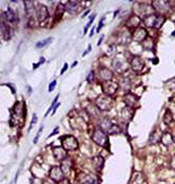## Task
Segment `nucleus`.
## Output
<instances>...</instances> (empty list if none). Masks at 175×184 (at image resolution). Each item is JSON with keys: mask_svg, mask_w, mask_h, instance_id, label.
Here are the masks:
<instances>
[{"mask_svg": "<svg viewBox=\"0 0 175 184\" xmlns=\"http://www.w3.org/2000/svg\"><path fill=\"white\" fill-rule=\"evenodd\" d=\"M143 22L148 27H154V29H160L165 22V17L162 15L156 14H150L148 16L143 18Z\"/></svg>", "mask_w": 175, "mask_h": 184, "instance_id": "nucleus-1", "label": "nucleus"}, {"mask_svg": "<svg viewBox=\"0 0 175 184\" xmlns=\"http://www.w3.org/2000/svg\"><path fill=\"white\" fill-rule=\"evenodd\" d=\"M114 101L111 98V96L108 95H101L97 98L96 100V106L101 111H110L113 107Z\"/></svg>", "mask_w": 175, "mask_h": 184, "instance_id": "nucleus-2", "label": "nucleus"}, {"mask_svg": "<svg viewBox=\"0 0 175 184\" xmlns=\"http://www.w3.org/2000/svg\"><path fill=\"white\" fill-rule=\"evenodd\" d=\"M92 140L95 142L97 145L103 146V147H107L108 145V137L106 132H103L101 128H96L93 132V135H92Z\"/></svg>", "mask_w": 175, "mask_h": 184, "instance_id": "nucleus-3", "label": "nucleus"}, {"mask_svg": "<svg viewBox=\"0 0 175 184\" xmlns=\"http://www.w3.org/2000/svg\"><path fill=\"white\" fill-rule=\"evenodd\" d=\"M61 145L64 150H76L78 148V141L74 136H64L61 138Z\"/></svg>", "mask_w": 175, "mask_h": 184, "instance_id": "nucleus-4", "label": "nucleus"}, {"mask_svg": "<svg viewBox=\"0 0 175 184\" xmlns=\"http://www.w3.org/2000/svg\"><path fill=\"white\" fill-rule=\"evenodd\" d=\"M152 5L155 12H157L159 15L164 16L165 14L168 13L169 10H170L171 2L170 1H166V0H155L152 2Z\"/></svg>", "mask_w": 175, "mask_h": 184, "instance_id": "nucleus-5", "label": "nucleus"}, {"mask_svg": "<svg viewBox=\"0 0 175 184\" xmlns=\"http://www.w3.org/2000/svg\"><path fill=\"white\" fill-rule=\"evenodd\" d=\"M101 87H103V93H105V95L113 96L114 94L117 92L119 85H118V83H117V82L106 81V82H103V83Z\"/></svg>", "mask_w": 175, "mask_h": 184, "instance_id": "nucleus-6", "label": "nucleus"}, {"mask_svg": "<svg viewBox=\"0 0 175 184\" xmlns=\"http://www.w3.org/2000/svg\"><path fill=\"white\" fill-rule=\"evenodd\" d=\"M35 16L39 22H42L49 17V10L46 5L38 4L35 7Z\"/></svg>", "mask_w": 175, "mask_h": 184, "instance_id": "nucleus-7", "label": "nucleus"}, {"mask_svg": "<svg viewBox=\"0 0 175 184\" xmlns=\"http://www.w3.org/2000/svg\"><path fill=\"white\" fill-rule=\"evenodd\" d=\"M49 177L50 179H52L53 181L55 182H59L61 181L62 179H64V174L62 172L61 167L59 166H53L50 169V173H49Z\"/></svg>", "mask_w": 175, "mask_h": 184, "instance_id": "nucleus-8", "label": "nucleus"}, {"mask_svg": "<svg viewBox=\"0 0 175 184\" xmlns=\"http://www.w3.org/2000/svg\"><path fill=\"white\" fill-rule=\"evenodd\" d=\"M98 77L103 80V82H106V81H111L113 79L114 75H113V72L110 70L108 67L101 66V67L98 68Z\"/></svg>", "mask_w": 175, "mask_h": 184, "instance_id": "nucleus-9", "label": "nucleus"}, {"mask_svg": "<svg viewBox=\"0 0 175 184\" xmlns=\"http://www.w3.org/2000/svg\"><path fill=\"white\" fill-rule=\"evenodd\" d=\"M147 38H148V33L143 27L136 29L132 34V39L136 42H143Z\"/></svg>", "mask_w": 175, "mask_h": 184, "instance_id": "nucleus-10", "label": "nucleus"}, {"mask_svg": "<svg viewBox=\"0 0 175 184\" xmlns=\"http://www.w3.org/2000/svg\"><path fill=\"white\" fill-rule=\"evenodd\" d=\"M130 65H131L132 70L138 73V72H141V70H143V66H145V62H143V60L141 59L139 56H135V57L132 58V60L130 62Z\"/></svg>", "mask_w": 175, "mask_h": 184, "instance_id": "nucleus-11", "label": "nucleus"}, {"mask_svg": "<svg viewBox=\"0 0 175 184\" xmlns=\"http://www.w3.org/2000/svg\"><path fill=\"white\" fill-rule=\"evenodd\" d=\"M130 184H147V179L145 175L140 172H134L130 179Z\"/></svg>", "mask_w": 175, "mask_h": 184, "instance_id": "nucleus-12", "label": "nucleus"}, {"mask_svg": "<svg viewBox=\"0 0 175 184\" xmlns=\"http://www.w3.org/2000/svg\"><path fill=\"white\" fill-rule=\"evenodd\" d=\"M123 102L126 103V105H127L128 107H131V108H132V107H134L135 105L137 104L138 98H137L134 94L127 93L125 95V97H123Z\"/></svg>", "mask_w": 175, "mask_h": 184, "instance_id": "nucleus-13", "label": "nucleus"}, {"mask_svg": "<svg viewBox=\"0 0 175 184\" xmlns=\"http://www.w3.org/2000/svg\"><path fill=\"white\" fill-rule=\"evenodd\" d=\"M140 22H141V18L138 15H132V16L127 20L126 25H127V27H129V29H135V30H136V29L139 27Z\"/></svg>", "mask_w": 175, "mask_h": 184, "instance_id": "nucleus-14", "label": "nucleus"}, {"mask_svg": "<svg viewBox=\"0 0 175 184\" xmlns=\"http://www.w3.org/2000/svg\"><path fill=\"white\" fill-rule=\"evenodd\" d=\"M80 183L81 184H99V179L96 175H83L80 178Z\"/></svg>", "mask_w": 175, "mask_h": 184, "instance_id": "nucleus-15", "label": "nucleus"}, {"mask_svg": "<svg viewBox=\"0 0 175 184\" xmlns=\"http://www.w3.org/2000/svg\"><path fill=\"white\" fill-rule=\"evenodd\" d=\"M3 15H4L3 17H4L5 21H7V23L15 24V23L17 22V15H16V13H15V12L11 9V7H9V9L4 12Z\"/></svg>", "mask_w": 175, "mask_h": 184, "instance_id": "nucleus-16", "label": "nucleus"}, {"mask_svg": "<svg viewBox=\"0 0 175 184\" xmlns=\"http://www.w3.org/2000/svg\"><path fill=\"white\" fill-rule=\"evenodd\" d=\"M53 155L54 158L58 161H62L66 158V150L64 147H54L53 148Z\"/></svg>", "mask_w": 175, "mask_h": 184, "instance_id": "nucleus-17", "label": "nucleus"}, {"mask_svg": "<svg viewBox=\"0 0 175 184\" xmlns=\"http://www.w3.org/2000/svg\"><path fill=\"white\" fill-rule=\"evenodd\" d=\"M79 1H68L66 4V11L69 14H76L79 10V5H80Z\"/></svg>", "mask_w": 175, "mask_h": 184, "instance_id": "nucleus-18", "label": "nucleus"}, {"mask_svg": "<svg viewBox=\"0 0 175 184\" xmlns=\"http://www.w3.org/2000/svg\"><path fill=\"white\" fill-rule=\"evenodd\" d=\"M92 164H93L94 168H95L97 172H100L101 169H103V165H105V159H103L101 156H95V157H93V159H92Z\"/></svg>", "mask_w": 175, "mask_h": 184, "instance_id": "nucleus-19", "label": "nucleus"}, {"mask_svg": "<svg viewBox=\"0 0 175 184\" xmlns=\"http://www.w3.org/2000/svg\"><path fill=\"white\" fill-rule=\"evenodd\" d=\"M72 160L69 159V158H66L64 160H62L61 161V169L62 172H64V174L66 176H68L69 174L71 173V169H72Z\"/></svg>", "mask_w": 175, "mask_h": 184, "instance_id": "nucleus-20", "label": "nucleus"}, {"mask_svg": "<svg viewBox=\"0 0 175 184\" xmlns=\"http://www.w3.org/2000/svg\"><path fill=\"white\" fill-rule=\"evenodd\" d=\"M23 4H24V10H25V13H27V17H31L33 13L35 12V7H34V1L32 0H25L23 1Z\"/></svg>", "mask_w": 175, "mask_h": 184, "instance_id": "nucleus-21", "label": "nucleus"}, {"mask_svg": "<svg viewBox=\"0 0 175 184\" xmlns=\"http://www.w3.org/2000/svg\"><path fill=\"white\" fill-rule=\"evenodd\" d=\"M1 37H2L3 40H9V39L11 38V31H10V27L7 26L4 21L1 22Z\"/></svg>", "mask_w": 175, "mask_h": 184, "instance_id": "nucleus-22", "label": "nucleus"}, {"mask_svg": "<svg viewBox=\"0 0 175 184\" xmlns=\"http://www.w3.org/2000/svg\"><path fill=\"white\" fill-rule=\"evenodd\" d=\"M160 141L162 142V144L166 146H169L174 142V138L173 136L170 134V133H164L162 135V138H160Z\"/></svg>", "mask_w": 175, "mask_h": 184, "instance_id": "nucleus-23", "label": "nucleus"}, {"mask_svg": "<svg viewBox=\"0 0 175 184\" xmlns=\"http://www.w3.org/2000/svg\"><path fill=\"white\" fill-rule=\"evenodd\" d=\"M112 66H113L116 72H119V73L123 72V70L125 68L123 62L120 60V58H114L113 61H112Z\"/></svg>", "mask_w": 175, "mask_h": 184, "instance_id": "nucleus-24", "label": "nucleus"}, {"mask_svg": "<svg viewBox=\"0 0 175 184\" xmlns=\"http://www.w3.org/2000/svg\"><path fill=\"white\" fill-rule=\"evenodd\" d=\"M131 39H132V36H131L128 32L120 33L118 36V41H119V43H121V44H128L130 41H131Z\"/></svg>", "mask_w": 175, "mask_h": 184, "instance_id": "nucleus-25", "label": "nucleus"}, {"mask_svg": "<svg viewBox=\"0 0 175 184\" xmlns=\"http://www.w3.org/2000/svg\"><path fill=\"white\" fill-rule=\"evenodd\" d=\"M121 117H123V119L125 121L131 120V118L133 117V111L131 109V107L127 106L125 108H123V111H121Z\"/></svg>", "mask_w": 175, "mask_h": 184, "instance_id": "nucleus-26", "label": "nucleus"}, {"mask_svg": "<svg viewBox=\"0 0 175 184\" xmlns=\"http://www.w3.org/2000/svg\"><path fill=\"white\" fill-rule=\"evenodd\" d=\"M160 135H159L158 130H153L152 133L150 134V137H149V143L150 144H155L157 143L159 140H160Z\"/></svg>", "mask_w": 175, "mask_h": 184, "instance_id": "nucleus-27", "label": "nucleus"}, {"mask_svg": "<svg viewBox=\"0 0 175 184\" xmlns=\"http://www.w3.org/2000/svg\"><path fill=\"white\" fill-rule=\"evenodd\" d=\"M112 124H113V123H112V121L110 120L109 118H105V119L103 120V122L100 123V127H99V128H101V130H103V132L107 133L108 130H109L110 127L112 126Z\"/></svg>", "mask_w": 175, "mask_h": 184, "instance_id": "nucleus-28", "label": "nucleus"}, {"mask_svg": "<svg viewBox=\"0 0 175 184\" xmlns=\"http://www.w3.org/2000/svg\"><path fill=\"white\" fill-rule=\"evenodd\" d=\"M173 120H174V118H173V115L171 113V111L170 109H167L164 115V122L166 124H171L173 122Z\"/></svg>", "mask_w": 175, "mask_h": 184, "instance_id": "nucleus-29", "label": "nucleus"}, {"mask_svg": "<svg viewBox=\"0 0 175 184\" xmlns=\"http://www.w3.org/2000/svg\"><path fill=\"white\" fill-rule=\"evenodd\" d=\"M64 11H66V7H64L61 3H59V4H58V7H57V9H56V12H55V16H56V19L61 18L62 15H64Z\"/></svg>", "mask_w": 175, "mask_h": 184, "instance_id": "nucleus-30", "label": "nucleus"}, {"mask_svg": "<svg viewBox=\"0 0 175 184\" xmlns=\"http://www.w3.org/2000/svg\"><path fill=\"white\" fill-rule=\"evenodd\" d=\"M143 48H145V50H147V51H152L153 48H154V43H153V41L151 40V39L147 38V39H145V40L143 42Z\"/></svg>", "mask_w": 175, "mask_h": 184, "instance_id": "nucleus-31", "label": "nucleus"}, {"mask_svg": "<svg viewBox=\"0 0 175 184\" xmlns=\"http://www.w3.org/2000/svg\"><path fill=\"white\" fill-rule=\"evenodd\" d=\"M121 132L120 130V127L118 126V125H116V124H112V126L109 128V130H108V134L110 135H116V134H119V133Z\"/></svg>", "mask_w": 175, "mask_h": 184, "instance_id": "nucleus-32", "label": "nucleus"}, {"mask_svg": "<svg viewBox=\"0 0 175 184\" xmlns=\"http://www.w3.org/2000/svg\"><path fill=\"white\" fill-rule=\"evenodd\" d=\"M89 116L97 118V117L99 116V108H98V107L96 108V107H94V106H90L89 107Z\"/></svg>", "mask_w": 175, "mask_h": 184, "instance_id": "nucleus-33", "label": "nucleus"}, {"mask_svg": "<svg viewBox=\"0 0 175 184\" xmlns=\"http://www.w3.org/2000/svg\"><path fill=\"white\" fill-rule=\"evenodd\" d=\"M51 41H52V38H51V37H50V38L44 39V40H42V41H39V42H37V43H36V48H43V46H46L48 43H50Z\"/></svg>", "mask_w": 175, "mask_h": 184, "instance_id": "nucleus-34", "label": "nucleus"}, {"mask_svg": "<svg viewBox=\"0 0 175 184\" xmlns=\"http://www.w3.org/2000/svg\"><path fill=\"white\" fill-rule=\"evenodd\" d=\"M95 17H96V15H95V14H93V15H92V17L90 18L89 22H88V24H86V27H84V33H86V31H88V29L90 27V25H91L92 23H93V21H94V19H95Z\"/></svg>", "mask_w": 175, "mask_h": 184, "instance_id": "nucleus-35", "label": "nucleus"}, {"mask_svg": "<svg viewBox=\"0 0 175 184\" xmlns=\"http://www.w3.org/2000/svg\"><path fill=\"white\" fill-rule=\"evenodd\" d=\"M58 98H59V95H57L56 97H55V99H54V101H53V103L51 104V106H50V108L48 109V111L46 113V115H44V117H47L48 116V114H49V111H51V109L53 108V107H55V104H56V102H57V100H58Z\"/></svg>", "mask_w": 175, "mask_h": 184, "instance_id": "nucleus-36", "label": "nucleus"}, {"mask_svg": "<svg viewBox=\"0 0 175 184\" xmlns=\"http://www.w3.org/2000/svg\"><path fill=\"white\" fill-rule=\"evenodd\" d=\"M86 81L89 82V83H93V81H94V72L89 73V75H88V77H86Z\"/></svg>", "mask_w": 175, "mask_h": 184, "instance_id": "nucleus-37", "label": "nucleus"}, {"mask_svg": "<svg viewBox=\"0 0 175 184\" xmlns=\"http://www.w3.org/2000/svg\"><path fill=\"white\" fill-rule=\"evenodd\" d=\"M37 122V115L36 114H34L33 115V119H32V121H31V126H30V128H29V130H31V128H32L33 126H34V124L35 123Z\"/></svg>", "mask_w": 175, "mask_h": 184, "instance_id": "nucleus-38", "label": "nucleus"}, {"mask_svg": "<svg viewBox=\"0 0 175 184\" xmlns=\"http://www.w3.org/2000/svg\"><path fill=\"white\" fill-rule=\"evenodd\" d=\"M56 80H54V81H52L50 83V85H49V92H53V89H55V87H56Z\"/></svg>", "mask_w": 175, "mask_h": 184, "instance_id": "nucleus-39", "label": "nucleus"}, {"mask_svg": "<svg viewBox=\"0 0 175 184\" xmlns=\"http://www.w3.org/2000/svg\"><path fill=\"white\" fill-rule=\"evenodd\" d=\"M103 20H105V18H101V20H100L99 23H98V26H97V32H98V33H99V31L101 30V27H103Z\"/></svg>", "mask_w": 175, "mask_h": 184, "instance_id": "nucleus-40", "label": "nucleus"}, {"mask_svg": "<svg viewBox=\"0 0 175 184\" xmlns=\"http://www.w3.org/2000/svg\"><path fill=\"white\" fill-rule=\"evenodd\" d=\"M42 184H55V181H53L52 179H46L43 180Z\"/></svg>", "mask_w": 175, "mask_h": 184, "instance_id": "nucleus-41", "label": "nucleus"}, {"mask_svg": "<svg viewBox=\"0 0 175 184\" xmlns=\"http://www.w3.org/2000/svg\"><path fill=\"white\" fill-rule=\"evenodd\" d=\"M57 184H71L70 183V181H69V179H62L61 181H59V182H57Z\"/></svg>", "mask_w": 175, "mask_h": 184, "instance_id": "nucleus-42", "label": "nucleus"}, {"mask_svg": "<svg viewBox=\"0 0 175 184\" xmlns=\"http://www.w3.org/2000/svg\"><path fill=\"white\" fill-rule=\"evenodd\" d=\"M171 167L173 168V169H175V156H173L172 159H171V163H170Z\"/></svg>", "mask_w": 175, "mask_h": 184, "instance_id": "nucleus-43", "label": "nucleus"}, {"mask_svg": "<svg viewBox=\"0 0 175 184\" xmlns=\"http://www.w3.org/2000/svg\"><path fill=\"white\" fill-rule=\"evenodd\" d=\"M43 62H44V58H43V57H41V59L39 60V62H38V63L34 64V68H37V67H38V65H40V64H41V63H43Z\"/></svg>", "mask_w": 175, "mask_h": 184, "instance_id": "nucleus-44", "label": "nucleus"}, {"mask_svg": "<svg viewBox=\"0 0 175 184\" xmlns=\"http://www.w3.org/2000/svg\"><path fill=\"white\" fill-rule=\"evenodd\" d=\"M58 130H59V127H56V128H55V130H53L52 134H51L50 136H49V138H50V137H52V136H54V135H56V133H58Z\"/></svg>", "mask_w": 175, "mask_h": 184, "instance_id": "nucleus-45", "label": "nucleus"}, {"mask_svg": "<svg viewBox=\"0 0 175 184\" xmlns=\"http://www.w3.org/2000/svg\"><path fill=\"white\" fill-rule=\"evenodd\" d=\"M68 66H69L68 64L64 63V67H62V70H61V72H60V74H64V72H66V70H68Z\"/></svg>", "mask_w": 175, "mask_h": 184, "instance_id": "nucleus-46", "label": "nucleus"}, {"mask_svg": "<svg viewBox=\"0 0 175 184\" xmlns=\"http://www.w3.org/2000/svg\"><path fill=\"white\" fill-rule=\"evenodd\" d=\"M91 50H92V46H91V44H89V46H88V50H86V52H84L83 54H82V56H86V55L88 54V53H89Z\"/></svg>", "mask_w": 175, "mask_h": 184, "instance_id": "nucleus-47", "label": "nucleus"}, {"mask_svg": "<svg viewBox=\"0 0 175 184\" xmlns=\"http://www.w3.org/2000/svg\"><path fill=\"white\" fill-rule=\"evenodd\" d=\"M103 40V36H101V37H100V39H99V41H98V42H97V45H98V46H99L100 44H101Z\"/></svg>", "mask_w": 175, "mask_h": 184, "instance_id": "nucleus-48", "label": "nucleus"}, {"mask_svg": "<svg viewBox=\"0 0 175 184\" xmlns=\"http://www.w3.org/2000/svg\"><path fill=\"white\" fill-rule=\"evenodd\" d=\"M94 31H95V29H94V27H93V29H92V30H91V33H90V37H92V36H93Z\"/></svg>", "mask_w": 175, "mask_h": 184, "instance_id": "nucleus-49", "label": "nucleus"}, {"mask_svg": "<svg viewBox=\"0 0 175 184\" xmlns=\"http://www.w3.org/2000/svg\"><path fill=\"white\" fill-rule=\"evenodd\" d=\"M76 64H77V62H74V63H73V64H72V67H74V66H75V65H76Z\"/></svg>", "mask_w": 175, "mask_h": 184, "instance_id": "nucleus-50", "label": "nucleus"}, {"mask_svg": "<svg viewBox=\"0 0 175 184\" xmlns=\"http://www.w3.org/2000/svg\"><path fill=\"white\" fill-rule=\"evenodd\" d=\"M172 36H175V31L173 32V34H172Z\"/></svg>", "mask_w": 175, "mask_h": 184, "instance_id": "nucleus-51", "label": "nucleus"}]
</instances>
